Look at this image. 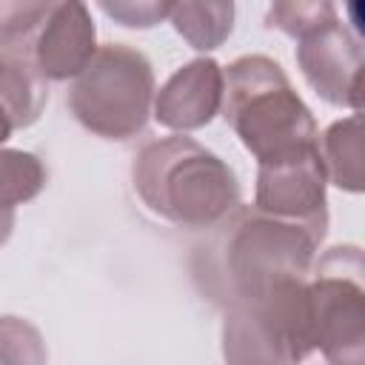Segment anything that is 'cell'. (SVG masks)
Instances as JSON below:
<instances>
[{"label":"cell","instance_id":"9c48e42d","mask_svg":"<svg viewBox=\"0 0 365 365\" xmlns=\"http://www.w3.org/2000/svg\"><path fill=\"white\" fill-rule=\"evenodd\" d=\"M97 51V29L86 3H51L34 43L31 63L43 80H74Z\"/></svg>","mask_w":365,"mask_h":365},{"label":"cell","instance_id":"ac0fdd59","mask_svg":"<svg viewBox=\"0 0 365 365\" xmlns=\"http://www.w3.org/2000/svg\"><path fill=\"white\" fill-rule=\"evenodd\" d=\"M11 228H14V205L0 202V248L9 242Z\"/></svg>","mask_w":365,"mask_h":365},{"label":"cell","instance_id":"277c9868","mask_svg":"<svg viewBox=\"0 0 365 365\" xmlns=\"http://www.w3.org/2000/svg\"><path fill=\"white\" fill-rule=\"evenodd\" d=\"M311 351L308 277H279L222 302L225 365H302Z\"/></svg>","mask_w":365,"mask_h":365},{"label":"cell","instance_id":"6da1fadb","mask_svg":"<svg viewBox=\"0 0 365 365\" xmlns=\"http://www.w3.org/2000/svg\"><path fill=\"white\" fill-rule=\"evenodd\" d=\"M131 180L151 214L182 228L220 225L240 208L234 168L185 134L143 145L131 165Z\"/></svg>","mask_w":365,"mask_h":365},{"label":"cell","instance_id":"8992f818","mask_svg":"<svg viewBox=\"0 0 365 365\" xmlns=\"http://www.w3.org/2000/svg\"><path fill=\"white\" fill-rule=\"evenodd\" d=\"M365 265L356 245L328 248L308 274L314 348L328 365H365Z\"/></svg>","mask_w":365,"mask_h":365},{"label":"cell","instance_id":"5bb4252c","mask_svg":"<svg viewBox=\"0 0 365 365\" xmlns=\"http://www.w3.org/2000/svg\"><path fill=\"white\" fill-rule=\"evenodd\" d=\"M48 11L51 3H0V54L29 57Z\"/></svg>","mask_w":365,"mask_h":365},{"label":"cell","instance_id":"d6986e66","mask_svg":"<svg viewBox=\"0 0 365 365\" xmlns=\"http://www.w3.org/2000/svg\"><path fill=\"white\" fill-rule=\"evenodd\" d=\"M14 131H17L14 117L9 114V108H6V106H3V100H0V145H3V143H6V140L14 134Z\"/></svg>","mask_w":365,"mask_h":365},{"label":"cell","instance_id":"8fae6325","mask_svg":"<svg viewBox=\"0 0 365 365\" xmlns=\"http://www.w3.org/2000/svg\"><path fill=\"white\" fill-rule=\"evenodd\" d=\"M322 165L325 177L351 194L362 191V117L351 114L336 120L322 134Z\"/></svg>","mask_w":365,"mask_h":365},{"label":"cell","instance_id":"3957f363","mask_svg":"<svg viewBox=\"0 0 365 365\" xmlns=\"http://www.w3.org/2000/svg\"><path fill=\"white\" fill-rule=\"evenodd\" d=\"M319 240L285 220L259 214L257 208H237L222 222L205 248V288L214 302L231 294L265 285L279 277H308L317 259Z\"/></svg>","mask_w":365,"mask_h":365},{"label":"cell","instance_id":"7a4b0ae2","mask_svg":"<svg viewBox=\"0 0 365 365\" xmlns=\"http://www.w3.org/2000/svg\"><path fill=\"white\" fill-rule=\"evenodd\" d=\"M220 111L259 165L319 145L311 108L265 54H245L222 68Z\"/></svg>","mask_w":365,"mask_h":365},{"label":"cell","instance_id":"e0dca14e","mask_svg":"<svg viewBox=\"0 0 365 365\" xmlns=\"http://www.w3.org/2000/svg\"><path fill=\"white\" fill-rule=\"evenodd\" d=\"M100 9L114 17L125 29H151L171 14V3H157V0H114V3H100Z\"/></svg>","mask_w":365,"mask_h":365},{"label":"cell","instance_id":"7c38bea8","mask_svg":"<svg viewBox=\"0 0 365 365\" xmlns=\"http://www.w3.org/2000/svg\"><path fill=\"white\" fill-rule=\"evenodd\" d=\"M171 26L177 34L197 51H214L220 48L231 29H234V3L225 0H185V3H171L168 14Z\"/></svg>","mask_w":365,"mask_h":365},{"label":"cell","instance_id":"ba28073f","mask_svg":"<svg viewBox=\"0 0 365 365\" xmlns=\"http://www.w3.org/2000/svg\"><path fill=\"white\" fill-rule=\"evenodd\" d=\"M297 63L305 83L331 106L359 114L362 106V43L336 14L297 40Z\"/></svg>","mask_w":365,"mask_h":365},{"label":"cell","instance_id":"30bf717a","mask_svg":"<svg viewBox=\"0 0 365 365\" xmlns=\"http://www.w3.org/2000/svg\"><path fill=\"white\" fill-rule=\"evenodd\" d=\"M222 106V66L211 57H197L180 66L154 91V120L171 131H197L208 125Z\"/></svg>","mask_w":365,"mask_h":365},{"label":"cell","instance_id":"52a82bcc","mask_svg":"<svg viewBox=\"0 0 365 365\" xmlns=\"http://www.w3.org/2000/svg\"><path fill=\"white\" fill-rule=\"evenodd\" d=\"M328 177L319 145L302 148L257 168L254 208L274 220L308 228L319 242L328 231Z\"/></svg>","mask_w":365,"mask_h":365},{"label":"cell","instance_id":"5b68a950","mask_svg":"<svg viewBox=\"0 0 365 365\" xmlns=\"http://www.w3.org/2000/svg\"><path fill=\"white\" fill-rule=\"evenodd\" d=\"M154 106V68L140 48L108 43L94 51L88 66L68 88L74 120L106 140L137 137Z\"/></svg>","mask_w":365,"mask_h":365},{"label":"cell","instance_id":"9a60e30c","mask_svg":"<svg viewBox=\"0 0 365 365\" xmlns=\"http://www.w3.org/2000/svg\"><path fill=\"white\" fill-rule=\"evenodd\" d=\"M0 365H48V345L34 322L0 317Z\"/></svg>","mask_w":365,"mask_h":365},{"label":"cell","instance_id":"2e32d148","mask_svg":"<svg viewBox=\"0 0 365 365\" xmlns=\"http://www.w3.org/2000/svg\"><path fill=\"white\" fill-rule=\"evenodd\" d=\"M336 14V6L328 3V0H319V3H274L265 14L268 26L271 29H279L282 34L299 40L305 31L317 29L319 23H325L328 17Z\"/></svg>","mask_w":365,"mask_h":365},{"label":"cell","instance_id":"4fadbf2b","mask_svg":"<svg viewBox=\"0 0 365 365\" xmlns=\"http://www.w3.org/2000/svg\"><path fill=\"white\" fill-rule=\"evenodd\" d=\"M46 188V165L37 154L0 148V202L23 205Z\"/></svg>","mask_w":365,"mask_h":365}]
</instances>
